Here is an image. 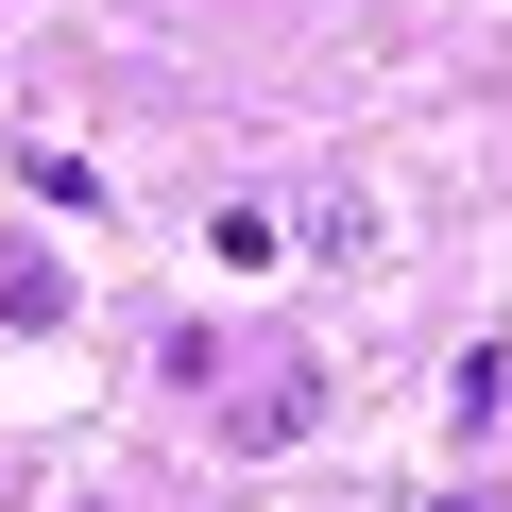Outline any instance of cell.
<instances>
[{
  "mask_svg": "<svg viewBox=\"0 0 512 512\" xmlns=\"http://www.w3.org/2000/svg\"><path fill=\"white\" fill-rule=\"evenodd\" d=\"M427 512H495V495H427Z\"/></svg>",
  "mask_w": 512,
  "mask_h": 512,
  "instance_id": "3",
  "label": "cell"
},
{
  "mask_svg": "<svg viewBox=\"0 0 512 512\" xmlns=\"http://www.w3.org/2000/svg\"><path fill=\"white\" fill-rule=\"evenodd\" d=\"M308 410H325V376H308V342H291V359H256V376H239V393H222V427H239V444H256V461H274V444H291V427H308Z\"/></svg>",
  "mask_w": 512,
  "mask_h": 512,
  "instance_id": "1",
  "label": "cell"
},
{
  "mask_svg": "<svg viewBox=\"0 0 512 512\" xmlns=\"http://www.w3.org/2000/svg\"><path fill=\"white\" fill-rule=\"evenodd\" d=\"M0 325H69V274H52V256H0Z\"/></svg>",
  "mask_w": 512,
  "mask_h": 512,
  "instance_id": "2",
  "label": "cell"
}]
</instances>
